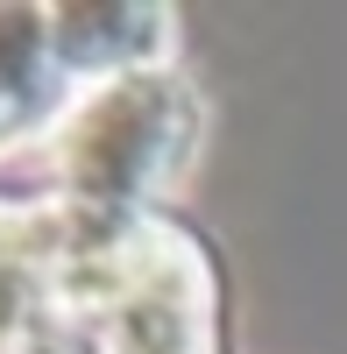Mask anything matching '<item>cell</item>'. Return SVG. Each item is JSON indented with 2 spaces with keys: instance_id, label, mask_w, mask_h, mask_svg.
<instances>
[{
  "instance_id": "cell-1",
  "label": "cell",
  "mask_w": 347,
  "mask_h": 354,
  "mask_svg": "<svg viewBox=\"0 0 347 354\" xmlns=\"http://www.w3.org/2000/svg\"><path fill=\"white\" fill-rule=\"evenodd\" d=\"M206 149V100L198 85L163 64V71H128L93 85L36 149V177L50 205L100 227H135L156 220L163 198L191 177Z\"/></svg>"
},
{
  "instance_id": "cell-2",
  "label": "cell",
  "mask_w": 347,
  "mask_h": 354,
  "mask_svg": "<svg viewBox=\"0 0 347 354\" xmlns=\"http://www.w3.org/2000/svg\"><path fill=\"white\" fill-rule=\"evenodd\" d=\"M78 340L93 354H220L206 248L170 213L100 227L78 270Z\"/></svg>"
},
{
  "instance_id": "cell-3",
  "label": "cell",
  "mask_w": 347,
  "mask_h": 354,
  "mask_svg": "<svg viewBox=\"0 0 347 354\" xmlns=\"http://www.w3.org/2000/svg\"><path fill=\"white\" fill-rule=\"evenodd\" d=\"M100 220L50 198H0V354H64L78 340V270Z\"/></svg>"
},
{
  "instance_id": "cell-4",
  "label": "cell",
  "mask_w": 347,
  "mask_h": 354,
  "mask_svg": "<svg viewBox=\"0 0 347 354\" xmlns=\"http://www.w3.org/2000/svg\"><path fill=\"white\" fill-rule=\"evenodd\" d=\"M93 93L64 43V8H0V163L36 156Z\"/></svg>"
}]
</instances>
